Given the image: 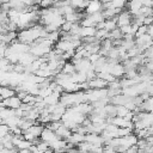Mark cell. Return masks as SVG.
Wrapping results in <instances>:
<instances>
[{
  "label": "cell",
  "instance_id": "2e32d148",
  "mask_svg": "<svg viewBox=\"0 0 153 153\" xmlns=\"http://www.w3.org/2000/svg\"><path fill=\"white\" fill-rule=\"evenodd\" d=\"M96 32H97V29L94 26H92V27H81L79 36L81 37V39L85 38V37H94Z\"/></svg>",
  "mask_w": 153,
  "mask_h": 153
},
{
  "label": "cell",
  "instance_id": "ac0fdd59",
  "mask_svg": "<svg viewBox=\"0 0 153 153\" xmlns=\"http://www.w3.org/2000/svg\"><path fill=\"white\" fill-rule=\"evenodd\" d=\"M118 26H117V17H115V18H112V19H106L105 20V30L106 31H109V32H111L112 30H115V29H117Z\"/></svg>",
  "mask_w": 153,
  "mask_h": 153
},
{
  "label": "cell",
  "instance_id": "4dcf8cb0",
  "mask_svg": "<svg viewBox=\"0 0 153 153\" xmlns=\"http://www.w3.org/2000/svg\"><path fill=\"white\" fill-rule=\"evenodd\" d=\"M103 153H117V151L112 146H104V152Z\"/></svg>",
  "mask_w": 153,
  "mask_h": 153
},
{
  "label": "cell",
  "instance_id": "4fadbf2b",
  "mask_svg": "<svg viewBox=\"0 0 153 153\" xmlns=\"http://www.w3.org/2000/svg\"><path fill=\"white\" fill-rule=\"evenodd\" d=\"M85 136H86V135H82V134H79V133H73L72 136L67 140V142H68V143H72V145H74V146L76 147L78 145L85 142Z\"/></svg>",
  "mask_w": 153,
  "mask_h": 153
},
{
  "label": "cell",
  "instance_id": "6da1fadb",
  "mask_svg": "<svg viewBox=\"0 0 153 153\" xmlns=\"http://www.w3.org/2000/svg\"><path fill=\"white\" fill-rule=\"evenodd\" d=\"M133 22V16L130 14V12L127 10L122 11L118 16H117V26L118 27H122V26H126V25H130Z\"/></svg>",
  "mask_w": 153,
  "mask_h": 153
},
{
  "label": "cell",
  "instance_id": "603a6c76",
  "mask_svg": "<svg viewBox=\"0 0 153 153\" xmlns=\"http://www.w3.org/2000/svg\"><path fill=\"white\" fill-rule=\"evenodd\" d=\"M11 133V128L7 124H0V137H5Z\"/></svg>",
  "mask_w": 153,
  "mask_h": 153
},
{
  "label": "cell",
  "instance_id": "83f0119b",
  "mask_svg": "<svg viewBox=\"0 0 153 153\" xmlns=\"http://www.w3.org/2000/svg\"><path fill=\"white\" fill-rule=\"evenodd\" d=\"M72 26H73V23H69V22H66L62 26H61V31H63V32H71V30H72Z\"/></svg>",
  "mask_w": 153,
  "mask_h": 153
},
{
  "label": "cell",
  "instance_id": "e0dca14e",
  "mask_svg": "<svg viewBox=\"0 0 153 153\" xmlns=\"http://www.w3.org/2000/svg\"><path fill=\"white\" fill-rule=\"evenodd\" d=\"M86 17H87L94 25H97L98 23L105 20V18H104V16H103V12H97V13H93V14H90V16H86Z\"/></svg>",
  "mask_w": 153,
  "mask_h": 153
},
{
  "label": "cell",
  "instance_id": "8992f818",
  "mask_svg": "<svg viewBox=\"0 0 153 153\" xmlns=\"http://www.w3.org/2000/svg\"><path fill=\"white\" fill-rule=\"evenodd\" d=\"M85 142H88V143H92V145H96V146H103L105 143L104 139L99 134H86Z\"/></svg>",
  "mask_w": 153,
  "mask_h": 153
},
{
  "label": "cell",
  "instance_id": "8fae6325",
  "mask_svg": "<svg viewBox=\"0 0 153 153\" xmlns=\"http://www.w3.org/2000/svg\"><path fill=\"white\" fill-rule=\"evenodd\" d=\"M0 96H1V100L12 98L14 96H17V91L12 87H1L0 88Z\"/></svg>",
  "mask_w": 153,
  "mask_h": 153
},
{
  "label": "cell",
  "instance_id": "d4e9b609",
  "mask_svg": "<svg viewBox=\"0 0 153 153\" xmlns=\"http://www.w3.org/2000/svg\"><path fill=\"white\" fill-rule=\"evenodd\" d=\"M147 32H148V26H146V25H141V26L139 27L137 32L135 33V38H139V37H141L142 35H146Z\"/></svg>",
  "mask_w": 153,
  "mask_h": 153
},
{
  "label": "cell",
  "instance_id": "484cf974",
  "mask_svg": "<svg viewBox=\"0 0 153 153\" xmlns=\"http://www.w3.org/2000/svg\"><path fill=\"white\" fill-rule=\"evenodd\" d=\"M112 2V8H121V10H123L126 6H127V2H124V1H111Z\"/></svg>",
  "mask_w": 153,
  "mask_h": 153
},
{
  "label": "cell",
  "instance_id": "7402d4cb",
  "mask_svg": "<svg viewBox=\"0 0 153 153\" xmlns=\"http://www.w3.org/2000/svg\"><path fill=\"white\" fill-rule=\"evenodd\" d=\"M31 146H32V142L26 141V140L23 139V140L19 142V145L17 146V149H18V151H20V149H30Z\"/></svg>",
  "mask_w": 153,
  "mask_h": 153
},
{
  "label": "cell",
  "instance_id": "ffe728a7",
  "mask_svg": "<svg viewBox=\"0 0 153 153\" xmlns=\"http://www.w3.org/2000/svg\"><path fill=\"white\" fill-rule=\"evenodd\" d=\"M109 38H110L111 41H116V39H123V33H122L121 29H120V27H117V29L112 30L111 32H109Z\"/></svg>",
  "mask_w": 153,
  "mask_h": 153
},
{
  "label": "cell",
  "instance_id": "9a60e30c",
  "mask_svg": "<svg viewBox=\"0 0 153 153\" xmlns=\"http://www.w3.org/2000/svg\"><path fill=\"white\" fill-rule=\"evenodd\" d=\"M16 116V110L8 109V108H0V117L1 121H6L8 118H12Z\"/></svg>",
  "mask_w": 153,
  "mask_h": 153
},
{
  "label": "cell",
  "instance_id": "d6a6232c",
  "mask_svg": "<svg viewBox=\"0 0 153 153\" xmlns=\"http://www.w3.org/2000/svg\"><path fill=\"white\" fill-rule=\"evenodd\" d=\"M152 38H153V25H151V26H148V32H147Z\"/></svg>",
  "mask_w": 153,
  "mask_h": 153
},
{
  "label": "cell",
  "instance_id": "30bf717a",
  "mask_svg": "<svg viewBox=\"0 0 153 153\" xmlns=\"http://www.w3.org/2000/svg\"><path fill=\"white\" fill-rule=\"evenodd\" d=\"M55 133H56V135H57V137H59V139L65 140V141H67V140L72 136V134H73V133H72V130H71L68 127H66L65 124H62V126H61V127H60Z\"/></svg>",
  "mask_w": 153,
  "mask_h": 153
},
{
  "label": "cell",
  "instance_id": "52a82bcc",
  "mask_svg": "<svg viewBox=\"0 0 153 153\" xmlns=\"http://www.w3.org/2000/svg\"><path fill=\"white\" fill-rule=\"evenodd\" d=\"M55 49H56V50H60V51H62V53H67V51L74 50L75 47H74V43H73V42L59 41V42L55 44Z\"/></svg>",
  "mask_w": 153,
  "mask_h": 153
},
{
  "label": "cell",
  "instance_id": "836d02e7",
  "mask_svg": "<svg viewBox=\"0 0 153 153\" xmlns=\"http://www.w3.org/2000/svg\"><path fill=\"white\" fill-rule=\"evenodd\" d=\"M18 153H31V151L30 149H20V151H18Z\"/></svg>",
  "mask_w": 153,
  "mask_h": 153
},
{
  "label": "cell",
  "instance_id": "4316f807",
  "mask_svg": "<svg viewBox=\"0 0 153 153\" xmlns=\"http://www.w3.org/2000/svg\"><path fill=\"white\" fill-rule=\"evenodd\" d=\"M143 54H145V57H146L148 61L153 62V45H152L151 48H148Z\"/></svg>",
  "mask_w": 153,
  "mask_h": 153
},
{
  "label": "cell",
  "instance_id": "1f68e13d",
  "mask_svg": "<svg viewBox=\"0 0 153 153\" xmlns=\"http://www.w3.org/2000/svg\"><path fill=\"white\" fill-rule=\"evenodd\" d=\"M142 6H145V7H151V8H153V1H142Z\"/></svg>",
  "mask_w": 153,
  "mask_h": 153
},
{
  "label": "cell",
  "instance_id": "d6986e66",
  "mask_svg": "<svg viewBox=\"0 0 153 153\" xmlns=\"http://www.w3.org/2000/svg\"><path fill=\"white\" fill-rule=\"evenodd\" d=\"M75 72H76V69H75L74 63H72L71 61H68V62L65 63V66H63V68H62V73L68 74V75H73Z\"/></svg>",
  "mask_w": 153,
  "mask_h": 153
},
{
  "label": "cell",
  "instance_id": "44dd1931",
  "mask_svg": "<svg viewBox=\"0 0 153 153\" xmlns=\"http://www.w3.org/2000/svg\"><path fill=\"white\" fill-rule=\"evenodd\" d=\"M129 112H131V111H129L126 106H123V105L117 106V117H126Z\"/></svg>",
  "mask_w": 153,
  "mask_h": 153
},
{
  "label": "cell",
  "instance_id": "5b68a950",
  "mask_svg": "<svg viewBox=\"0 0 153 153\" xmlns=\"http://www.w3.org/2000/svg\"><path fill=\"white\" fill-rule=\"evenodd\" d=\"M97 12H103V4L100 1H90L87 8L85 10L86 16H90Z\"/></svg>",
  "mask_w": 153,
  "mask_h": 153
},
{
  "label": "cell",
  "instance_id": "9c48e42d",
  "mask_svg": "<svg viewBox=\"0 0 153 153\" xmlns=\"http://www.w3.org/2000/svg\"><path fill=\"white\" fill-rule=\"evenodd\" d=\"M90 90H102V88H108V82L100 78H96L91 81H88Z\"/></svg>",
  "mask_w": 153,
  "mask_h": 153
},
{
  "label": "cell",
  "instance_id": "d590c367",
  "mask_svg": "<svg viewBox=\"0 0 153 153\" xmlns=\"http://www.w3.org/2000/svg\"><path fill=\"white\" fill-rule=\"evenodd\" d=\"M149 84L153 85V75H152V78H151V80H149Z\"/></svg>",
  "mask_w": 153,
  "mask_h": 153
},
{
  "label": "cell",
  "instance_id": "7c38bea8",
  "mask_svg": "<svg viewBox=\"0 0 153 153\" xmlns=\"http://www.w3.org/2000/svg\"><path fill=\"white\" fill-rule=\"evenodd\" d=\"M0 39L1 42L11 45L16 39H18V32H7L5 35H0Z\"/></svg>",
  "mask_w": 153,
  "mask_h": 153
},
{
  "label": "cell",
  "instance_id": "3957f363",
  "mask_svg": "<svg viewBox=\"0 0 153 153\" xmlns=\"http://www.w3.org/2000/svg\"><path fill=\"white\" fill-rule=\"evenodd\" d=\"M74 66H75L76 72H79V73H85V74H86L88 71L93 69V65L91 63V61H90L88 59H82V60H80V61H76V62L74 63Z\"/></svg>",
  "mask_w": 153,
  "mask_h": 153
},
{
  "label": "cell",
  "instance_id": "cb8c5ba5",
  "mask_svg": "<svg viewBox=\"0 0 153 153\" xmlns=\"http://www.w3.org/2000/svg\"><path fill=\"white\" fill-rule=\"evenodd\" d=\"M62 124H63L62 121H60V122H50V123H48V124L45 126V128H48V129H50V130H53V131H56Z\"/></svg>",
  "mask_w": 153,
  "mask_h": 153
},
{
  "label": "cell",
  "instance_id": "e575fe53",
  "mask_svg": "<svg viewBox=\"0 0 153 153\" xmlns=\"http://www.w3.org/2000/svg\"><path fill=\"white\" fill-rule=\"evenodd\" d=\"M148 131H149V135H153V124L148 128Z\"/></svg>",
  "mask_w": 153,
  "mask_h": 153
},
{
  "label": "cell",
  "instance_id": "277c9868",
  "mask_svg": "<svg viewBox=\"0 0 153 153\" xmlns=\"http://www.w3.org/2000/svg\"><path fill=\"white\" fill-rule=\"evenodd\" d=\"M109 73L111 75H114L115 78H117V79L118 78H122L123 75H126V69H124L123 63H121V62H118V63H110Z\"/></svg>",
  "mask_w": 153,
  "mask_h": 153
},
{
  "label": "cell",
  "instance_id": "ba28073f",
  "mask_svg": "<svg viewBox=\"0 0 153 153\" xmlns=\"http://www.w3.org/2000/svg\"><path fill=\"white\" fill-rule=\"evenodd\" d=\"M59 137H57L56 133L53 131V130H50V129H48V128H44V130H43V133L41 135V140L42 141H45L48 143H51V142H54Z\"/></svg>",
  "mask_w": 153,
  "mask_h": 153
},
{
  "label": "cell",
  "instance_id": "f1b7e54d",
  "mask_svg": "<svg viewBox=\"0 0 153 153\" xmlns=\"http://www.w3.org/2000/svg\"><path fill=\"white\" fill-rule=\"evenodd\" d=\"M121 29V31H122V33L123 35H128V33H131V24L130 25H126V26H122V27H120Z\"/></svg>",
  "mask_w": 153,
  "mask_h": 153
},
{
  "label": "cell",
  "instance_id": "5bb4252c",
  "mask_svg": "<svg viewBox=\"0 0 153 153\" xmlns=\"http://www.w3.org/2000/svg\"><path fill=\"white\" fill-rule=\"evenodd\" d=\"M37 57H35L31 53H25V54H22L20 55V60H19V63L23 65L24 67H27L29 65H31Z\"/></svg>",
  "mask_w": 153,
  "mask_h": 153
},
{
  "label": "cell",
  "instance_id": "f546056e",
  "mask_svg": "<svg viewBox=\"0 0 153 153\" xmlns=\"http://www.w3.org/2000/svg\"><path fill=\"white\" fill-rule=\"evenodd\" d=\"M143 25H146V26H151V25H153V16H151V17H145Z\"/></svg>",
  "mask_w": 153,
  "mask_h": 153
},
{
  "label": "cell",
  "instance_id": "7a4b0ae2",
  "mask_svg": "<svg viewBox=\"0 0 153 153\" xmlns=\"http://www.w3.org/2000/svg\"><path fill=\"white\" fill-rule=\"evenodd\" d=\"M22 104H23V102L17 96L8 98V99H5V100H1V103H0L1 108H8V109H13V110L19 109L22 106Z\"/></svg>",
  "mask_w": 153,
  "mask_h": 153
}]
</instances>
